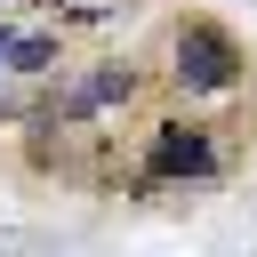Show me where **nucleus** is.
I'll return each instance as SVG.
<instances>
[{
	"label": "nucleus",
	"instance_id": "obj_3",
	"mask_svg": "<svg viewBox=\"0 0 257 257\" xmlns=\"http://www.w3.org/2000/svg\"><path fill=\"white\" fill-rule=\"evenodd\" d=\"M0 56H8V40H0Z\"/></svg>",
	"mask_w": 257,
	"mask_h": 257
},
{
	"label": "nucleus",
	"instance_id": "obj_2",
	"mask_svg": "<svg viewBox=\"0 0 257 257\" xmlns=\"http://www.w3.org/2000/svg\"><path fill=\"white\" fill-rule=\"evenodd\" d=\"M217 153H209V137L201 128H161V145H153V177H201Z\"/></svg>",
	"mask_w": 257,
	"mask_h": 257
},
{
	"label": "nucleus",
	"instance_id": "obj_1",
	"mask_svg": "<svg viewBox=\"0 0 257 257\" xmlns=\"http://www.w3.org/2000/svg\"><path fill=\"white\" fill-rule=\"evenodd\" d=\"M177 72H185L193 88H233V72H241L233 32H217V24H185V32H177Z\"/></svg>",
	"mask_w": 257,
	"mask_h": 257
}]
</instances>
